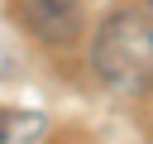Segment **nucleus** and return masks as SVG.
Masks as SVG:
<instances>
[{
	"instance_id": "f257e3e1",
	"label": "nucleus",
	"mask_w": 153,
	"mask_h": 144,
	"mask_svg": "<svg viewBox=\"0 0 153 144\" xmlns=\"http://www.w3.org/2000/svg\"><path fill=\"white\" fill-rule=\"evenodd\" d=\"M91 72L120 96L153 91V19L143 10H115L91 38Z\"/></svg>"
},
{
	"instance_id": "f03ea898",
	"label": "nucleus",
	"mask_w": 153,
	"mask_h": 144,
	"mask_svg": "<svg viewBox=\"0 0 153 144\" xmlns=\"http://www.w3.org/2000/svg\"><path fill=\"white\" fill-rule=\"evenodd\" d=\"M14 19L24 24L29 38L48 43V48H67L81 38V0H14Z\"/></svg>"
}]
</instances>
